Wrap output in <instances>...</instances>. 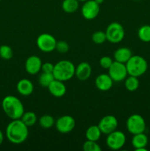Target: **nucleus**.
Here are the masks:
<instances>
[{
  "mask_svg": "<svg viewBox=\"0 0 150 151\" xmlns=\"http://www.w3.org/2000/svg\"><path fill=\"white\" fill-rule=\"evenodd\" d=\"M6 137L13 144H21L29 135L28 127L21 119H12L6 128Z\"/></svg>",
  "mask_w": 150,
  "mask_h": 151,
  "instance_id": "1",
  "label": "nucleus"
},
{
  "mask_svg": "<svg viewBox=\"0 0 150 151\" xmlns=\"http://www.w3.org/2000/svg\"><path fill=\"white\" fill-rule=\"evenodd\" d=\"M1 107L4 114L11 119H21L24 113V107L22 102L13 95H7L3 98Z\"/></svg>",
  "mask_w": 150,
  "mask_h": 151,
  "instance_id": "2",
  "label": "nucleus"
},
{
  "mask_svg": "<svg viewBox=\"0 0 150 151\" xmlns=\"http://www.w3.org/2000/svg\"><path fill=\"white\" fill-rule=\"evenodd\" d=\"M75 68L74 63L70 60H60L54 64L53 75L56 80L66 82L74 76Z\"/></svg>",
  "mask_w": 150,
  "mask_h": 151,
  "instance_id": "3",
  "label": "nucleus"
},
{
  "mask_svg": "<svg viewBox=\"0 0 150 151\" xmlns=\"http://www.w3.org/2000/svg\"><path fill=\"white\" fill-rule=\"evenodd\" d=\"M125 64L128 75L138 78L144 75L148 69L147 61L141 55H132Z\"/></svg>",
  "mask_w": 150,
  "mask_h": 151,
  "instance_id": "4",
  "label": "nucleus"
},
{
  "mask_svg": "<svg viewBox=\"0 0 150 151\" xmlns=\"http://www.w3.org/2000/svg\"><path fill=\"white\" fill-rule=\"evenodd\" d=\"M107 41L112 44H118L123 41L125 31L123 26L118 22H112L107 26L105 31Z\"/></svg>",
  "mask_w": 150,
  "mask_h": 151,
  "instance_id": "5",
  "label": "nucleus"
},
{
  "mask_svg": "<svg viewBox=\"0 0 150 151\" xmlns=\"http://www.w3.org/2000/svg\"><path fill=\"white\" fill-rule=\"evenodd\" d=\"M127 131L132 135L137 134L144 133L146 130V122L144 118L141 115L134 114L128 117L126 122Z\"/></svg>",
  "mask_w": 150,
  "mask_h": 151,
  "instance_id": "6",
  "label": "nucleus"
},
{
  "mask_svg": "<svg viewBox=\"0 0 150 151\" xmlns=\"http://www.w3.org/2000/svg\"><path fill=\"white\" fill-rule=\"evenodd\" d=\"M57 40L49 33H42L37 38L36 44L43 52H51L55 50Z\"/></svg>",
  "mask_w": 150,
  "mask_h": 151,
  "instance_id": "7",
  "label": "nucleus"
},
{
  "mask_svg": "<svg viewBox=\"0 0 150 151\" xmlns=\"http://www.w3.org/2000/svg\"><path fill=\"white\" fill-rule=\"evenodd\" d=\"M107 136L106 144L107 147L111 150H120L126 143V136L121 131L116 130Z\"/></svg>",
  "mask_w": 150,
  "mask_h": 151,
  "instance_id": "8",
  "label": "nucleus"
},
{
  "mask_svg": "<svg viewBox=\"0 0 150 151\" xmlns=\"http://www.w3.org/2000/svg\"><path fill=\"white\" fill-rule=\"evenodd\" d=\"M108 75L113 81V82L119 83L124 81L128 75L126 64L118 61H113L108 69Z\"/></svg>",
  "mask_w": 150,
  "mask_h": 151,
  "instance_id": "9",
  "label": "nucleus"
},
{
  "mask_svg": "<svg viewBox=\"0 0 150 151\" xmlns=\"http://www.w3.org/2000/svg\"><path fill=\"white\" fill-rule=\"evenodd\" d=\"M54 125L57 131L60 134H68L73 131L76 126V122L73 116L64 115L55 121Z\"/></svg>",
  "mask_w": 150,
  "mask_h": 151,
  "instance_id": "10",
  "label": "nucleus"
},
{
  "mask_svg": "<svg viewBox=\"0 0 150 151\" xmlns=\"http://www.w3.org/2000/svg\"><path fill=\"white\" fill-rule=\"evenodd\" d=\"M100 11L99 4H97L94 0H88L84 1L81 12L82 15L87 20H93L97 17Z\"/></svg>",
  "mask_w": 150,
  "mask_h": 151,
  "instance_id": "11",
  "label": "nucleus"
},
{
  "mask_svg": "<svg viewBox=\"0 0 150 151\" xmlns=\"http://www.w3.org/2000/svg\"><path fill=\"white\" fill-rule=\"evenodd\" d=\"M118 124L119 122L116 116L113 115H107L100 119L98 126L103 134L108 135L117 129Z\"/></svg>",
  "mask_w": 150,
  "mask_h": 151,
  "instance_id": "12",
  "label": "nucleus"
},
{
  "mask_svg": "<svg viewBox=\"0 0 150 151\" xmlns=\"http://www.w3.org/2000/svg\"><path fill=\"white\" fill-rule=\"evenodd\" d=\"M42 60L38 56L31 55L25 61V70L29 75H36L41 71Z\"/></svg>",
  "mask_w": 150,
  "mask_h": 151,
  "instance_id": "13",
  "label": "nucleus"
},
{
  "mask_svg": "<svg viewBox=\"0 0 150 151\" xmlns=\"http://www.w3.org/2000/svg\"><path fill=\"white\" fill-rule=\"evenodd\" d=\"M92 73L91 66L88 62H81L75 68V75L80 81H85Z\"/></svg>",
  "mask_w": 150,
  "mask_h": 151,
  "instance_id": "14",
  "label": "nucleus"
},
{
  "mask_svg": "<svg viewBox=\"0 0 150 151\" xmlns=\"http://www.w3.org/2000/svg\"><path fill=\"white\" fill-rule=\"evenodd\" d=\"M95 85L100 91H106L113 87V81L108 74H101L96 78Z\"/></svg>",
  "mask_w": 150,
  "mask_h": 151,
  "instance_id": "15",
  "label": "nucleus"
},
{
  "mask_svg": "<svg viewBox=\"0 0 150 151\" xmlns=\"http://www.w3.org/2000/svg\"><path fill=\"white\" fill-rule=\"evenodd\" d=\"M50 94L55 97H62L66 94V87L63 81L54 80L48 86Z\"/></svg>",
  "mask_w": 150,
  "mask_h": 151,
  "instance_id": "16",
  "label": "nucleus"
},
{
  "mask_svg": "<svg viewBox=\"0 0 150 151\" xmlns=\"http://www.w3.org/2000/svg\"><path fill=\"white\" fill-rule=\"evenodd\" d=\"M148 137L144 133L133 135L132 138V145L136 151H146V147L148 145Z\"/></svg>",
  "mask_w": 150,
  "mask_h": 151,
  "instance_id": "17",
  "label": "nucleus"
},
{
  "mask_svg": "<svg viewBox=\"0 0 150 151\" xmlns=\"http://www.w3.org/2000/svg\"><path fill=\"white\" fill-rule=\"evenodd\" d=\"M17 91L21 95L29 96L34 91V85L32 81L26 78L20 80L16 85Z\"/></svg>",
  "mask_w": 150,
  "mask_h": 151,
  "instance_id": "18",
  "label": "nucleus"
},
{
  "mask_svg": "<svg viewBox=\"0 0 150 151\" xmlns=\"http://www.w3.org/2000/svg\"><path fill=\"white\" fill-rule=\"evenodd\" d=\"M132 56V51L127 47H120L115 51L113 57L116 61L126 63Z\"/></svg>",
  "mask_w": 150,
  "mask_h": 151,
  "instance_id": "19",
  "label": "nucleus"
},
{
  "mask_svg": "<svg viewBox=\"0 0 150 151\" xmlns=\"http://www.w3.org/2000/svg\"><path fill=\"white\" fill-rule=\"evenodd\" d=\"M102 134L98 125H91L85 132V137L88 140L98 142Z\"/></svg>",
  "mask_w": 150,
  "mask_h": 151,
  "instance_id": "20",
  "label": "nucleus"
},
{
  "mask_svg": "<svg viewBox=\"0 0 150 151\" xmlns=\"http://www.w3.org/2000/svg\"><path fill=\"white\" fill-rule=\"evenodd\" d=\"M79 8L78 0H63L62 2V9L67 13H73Z\"/></svg>",
  "mask_w": 150,
  "mask_h": 151,
  "instance_id": "21",
  "label": "nucleus"
},
{
  "mask_svg": "<svg viewBox=\"0 0 150 151\" xmlns=\"http://www.w3.org/2000/svg\"><path fill=\"white\" fill-rule=\"evenodd\" d=\"M140 85L138 77L129 75L124 80V86L129 91H135L138 88Z\"/></svg>",
  "mask_w": 150,
  "mask_h": 151,
  "instance_id": "22",
  "label": "nucleus"
},
{
  "mask_svg": "<svg viewBox=\"0 0 150 151\" xmlns=\"http://www.w3.org/2000/svg\"><path fill=\"white\" fill-rule=\"evenodd\" d=\"M54 80H55V78L53 73H46V72H42L38 78V83L42 87L48 88L49 86Z\"/></svg>",
  "mask_w": 150,
  "mask_h": 151,
  "instance_id": "23",
  "label": "nucleus"
},
{
  "mask_svg": "<svg viewBox=\"0 0 150 151\" xmlns=\"http://www.w3.org/2000/svg\"><path fill=\"white\" fill-rule=\"evenodd\" d=\"M21 119L27 127H31L34 125L38 120L36 114L32 111L24 112L21 117Z\"/></svg>",
  "mask_w": 150,
  "mask_h": 151,
  "instance_id": "24",
  "label": "nucleus"
},
{
  "mask_svg": "<svg viewBox=\"0 0 150 151\" xmlns=\"http://www.w3.org/2000/svg\"><path fill=\"white\" fill-rule=\"evenodd\" d=\"M138 36L143 42H150V25H143L138 31Z\"/></svg>",
  "mask_w": 150,
  "mask_h": 151,
  "instance_id": "25",
  "label": "nucleus"
},
{
  "mask_svg": "<svg viewBox=\"0 0 150 151\" xmlns=\"http://www.w3.org/2000/svg\"><path fill=\"white\" fill-rule=\"evenodd\" d=\"M55 124L54 117L49 114H44L39 119V125L44 129H49Z\"/></svg>",
  "mask_w": 150,
  "mask_h": 151,
  "instance_id": "26",
  "label": "nucleus"
},
{
  "mask_svg": "<svg viewBox=\"0 0 150 151\" xmlns=\"http://www.w3.org/2000/svg\"><path fill=\"white\" fill-rule=\"evenodd\" d=\"M13 52L8 45L0 46V57L4 60H10L13 58Z\"/></svg>",
  "mask_w": 150,
  "mask_h": 151,
  "instance_id": "27",
  "label": "nucleus"
},
{
  "mask_svg": "<svg viewBox=\"0 0 150 151\" xmlns=\"http://www.w3.org/2000/svg\"><path fill=\"white\" fill-rule=\"evenodd\" d=\"M82 148L85 151H101V148L97 142L88 140L84 142Z\"/></svg>",
  "mask_w": 150,
  "mask_h": 151,
  "instance_id": "28",
  "label": "nucleus"
},
{
  "mask_svg": "<svg viewBox=\"0 0 150 151\" xmlns=\"http://www.w3.org/2000/svg\"><path fill=\"white\" fill-rule=\"evenodd\" d=\"M92 41L96 44H101L107 41L105 32L103 31H96L92 35Z\"/></svg>",
  "mask_w": 150,
  "mask_h": 151,
  "instance_id": "29",
  "label": "nucleus"
},
{
  "mask_svg": "<svg viewBox=\"0 0 150 151\" xmlns=\"http://www.w3.org/2000/svg\"><path fill=\"white\" fill-rule=\"evenodd\" d=\"M69 44L65 41H57L55 50L60 53H66L69 50Z\"/></svg>",
  "mask_w": 150,
  "mask_h": 151,
  "instance_id": "30",
  "label": "nucleus"
},
{
  "mask_svg": "<svg viewBox=\"0 0 150 151\" xmlns=\"http://www.w3.org/2000/svg\"><path fill=\"white\" fill-rule=\"evenodd\" d=\"M113 63V59L109 56H103L99 60V65L104 69H108Z\"/></svg>",
  "mask_w": 150,
  "mask_h": 151,
  "instance_id": "31",
  "label": "nucleus"
},
{
  "mask_svg": "<svg viewBox=\"0 0 150 151\" xmlns=\"http://www.w3.org/2000/svg\"><path fill=\"white\" fill-rule=\"evenodd\" d=\"M54 66V65L50 63V62H46V63H42L41 71L43 72H46V73H53Z\"/></svg>",
  "mask_w": 150,
  "mask_h": 151,
  "instance_id": "32",
  "label": "nucleus"
},
{
  "mask_svg": "<svg viewBox=\"0 0 150 151\" xmlns=\"http://www.w3.org/2000/svg\"><path fill=\"white\" fill-rule=\"evenodd\" d=\"M3 141H4V134L1 131V130L0 129V145L2 144Z\"/></svg>",
  "mask_w": 150,
  "mask_h": 151,
  "instance_id": "33",
  "label": "nucleus"
},
{
  "mask_svg": "<svg viewBox=\"0 0 150 151\" xmlns=\"http://www.w3.org/2000/svg\"><path fill=\"white\" fill-rule=\"evenodd\" d=\"M94 1H96V2L97 3V4H99L100 5L101 4H102L103 2H104V0H94Z\"/></svg>",
  "mask_w": 150,
  "mask_h": 151,
  "instance_id": "34",
  "label": "nucleus"
},
{
  "mask_svg": "<svg viewBox=\"0 0 150 151\" xmlns=\"http://www.w3.org/2000/svg\"><path fill=\"white\" fill-rule=\"evenodd\" d=\"M78 1H83V2H84V1H88V0H78Z\"/></svg>",
  "mask_w": 150,
  "mask_h": 151,
  "instance_id": "35",
  "label": "nucleus"
},
{
  "mask_svg": "<svg viewBox=\"0 0 150 151\" xmlns=\"http://www.w3.org/2000/svg\"><path fill=\"white\" fill-rule=\"evenodd\" d=\"M134 1H138V0H134Z\"/></svg>",
  "mask_w": 150,
  "mask_h": 151,
  "instance_id": "36",
  "label": "nucleus"
},
{
  "mask_svg": "<svg viewBox=\"0 0 150 151\" xmlns=\"http://www.w3.org/2000/svg\"><path fill=\"white\" fill-rule=\"evenodd\" d=\"M0 1H1V0H0Z\"/></svg>",
  "mask_w": 150,
  "mask_h": 151,
  "instance_id": "37",
  "label": "nucleus"
}]
</instances>
